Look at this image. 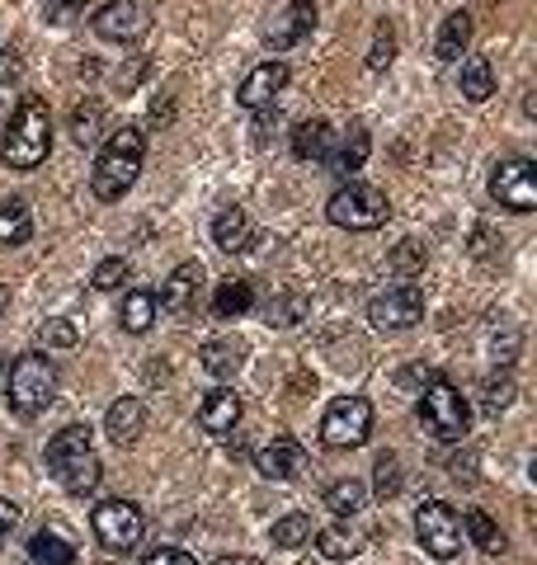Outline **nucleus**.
I'll return each instance as SVG.
<instances>
[{
  "instance_id": "nucleus-41",
  "label": "nucleus",
  "mask_w": 537,
  "mask_h": 565,
  "mask_svg": "<svg viewBox=\"0 0 537 565\" xmlns=\"http://www.w3.org/2000/svg\"><path fill=\"white\" fill-rule=\"evenodd\" d=\"M278 128V109L274 104H264V109H255V146H268V137H274Z\"/></svg>"
},
{
  "instance_id": "nucleus-4",
  "label": "nucleus",
  "mask_w": 537,
  "mask_h": 565,
  "mask_svg": "<svg viewBox=\"0 0 537 565\" xmlns=\"http://www.w3.org/2000/svg\"><path fill=\"white\" fill-rule=\"evenodd\" d=\"M57 396V363L48 353H24L20 363L10 368V382H5V400L14 414L34 420L38 410H48Z\"/></svg>"
},
{
  "instance_id": "nucleus-24",
  "label": "nucleus",
  "mask_w": 537,
  "mask_h": 565,
  "mask_svg": "<svg viewBox=\"0 0 537 565\" xmlns=\"http://www.w3.org/2000/svg\"><path fill=\"white\" fill-rule=\"evenodd\" d=\"M156 292L152 288H132L123 292V302H118V325H123L128 335H146L156 325Z\"/></svg>"
},
{
  "instance_id": "nucleus-32",
  "label": "nucleus",
  "mask_w": 537,
  "mask_h": 565,
  "mask_svg": "<svg viewBox=\"0 0 537 565\" xmlns=\"http://www.w3.org/2000/svg\"><path fill=\"white\" fill-rule=\"evenodd\" d=\"M99 128H104V109L95 99H85V104H76V113H71V137H76L81 146H90V142H99Z\"/></svg>"
},
{
  "instance_id": "nucleus-35",
  "label": "nucleus",
  "mask_w": 537,
  "mask_h": 565,
  "mask_svg": "<svg viewBox=\"0 0 537 565\" xmlns=\"http://www.w3.org/2000/svg\"><path fill=\"white\" fill-rule=\"evenodd\" d=\"M85 5H90V0H43V20L57 24V28H67V24L81 20Z\"/></svg>"
},
{
  "instance_id": "nucleus-42",
  "label": "nucleus",
  "mask_w": 537,
  "mask_h": 565,
  "mask_svg": "<svg viewBox=\"0 0 537 565\" xmlns=\"http://www.w3.org/2000/svg\"><path fill=\"white\" fill-rule=\"evenodd\" d=\"M142 565H199V561H193L184 546H160V552H152Z\"/></svg>"
},
{
  "instance_id": "nucleus-28",
  "label": "nucleus",
  "mask_w": 537,
  "mask_h": 565,
  "mask_svg": "<svg viewBox=\"0 0 537 565\" xmlns=\"http://www.w3.org/2000/svg\"><path fill=\"white\" fill-rule=\"evenodd\" d=\"M34 236V213L24 199H0V245H24Z\"/></svg>"
},
{
  "instance_id": "nucleus-48",
  "label": "nucleus",
  "mask_w": 537,
  "mask_h": 565,
  "mask_svg": "<svg viewBox=\"0 0 537 565\" xmlns=\"http://www.w3.org/2000/svg\"><path fill=\"white\" fill-rule=\"evenodd\" d=\"M0 382H5V363H0Z\"/></svg>"
},
{
  "instance_id": "nucleus-19",
  "label": "nucleus",
  "mask_w": 537,
  "mask_h": 565,
  "mask_svg": "<svg viewBox=\"0 0 537 565\" xmlns=\"http://www.w3.org/2000/svg\"><path fill=\"white\" fill-rule=\"evenodd\" d=\"M142 424H146V406H142L138 396L114 400L109 414H104V434H109L118 448H132V443L142 438Z\"/></svg>"
},
{
  "instance_id": "nucleus-20",
  "label": "nucleus",
  "mask_w": 537,
  "mask_h": 565,
  "mask_svg": "<svg viewBox=\"0 0 537 565\" xmlns=\"http://www.w3.org/2000/svg\"><path fill=\"white\" fill-rule=\"evenodd\" d=\"M467 48H472V14L467 10H453L443 20V28H439V38H434V57L443 67H453V62H462L467 57Z\"/></svg>"
},
{
  "instance_id": "nucleus-43",
  "label": "nucleus",
  "mask_w": 537,
  "mask_h": 565,
  "mask_svg": "<svg viewBox=\"0 0 537 565\" xmlns=\"http://www.w3.org/2000/svg\"><path fill=\"white\" fill-rule=\"evenodd\" d=\"M415 264H425V245H420V241H401V250H396V269H415Z\"/></svg>"
},
{
  "instance_id": "nucleus-47",
  "label": "nucleus",
  "mask_w": 537,
  "mask_h": 565,
  "mask_svg": "<svg viewBox=\"0 0 537 565\" xmlns=\"http://www.w3.org/2000/svg\"><path fill=\"white\" fill-rule=\"evenodd\" d=\"M10 306V292H5V282H0V311H5Z\"/></svg>"
},
{
  "instance_id": "nucleus-16",
  "label": "nucleus",
  "mask_w": 537,
  "mask_h": 565,
  "mask_svg": "<svg viewBox=\"0 0 537 565\" xmlns=\"http://www.w3.org/2000/svg\"><path fill=\"white\" fill-rule=\"evenodd\" d=\"M241 396L231 392V386H217V392H207L203 396V406H199V424H203V434H213V438H227L236 434V424H241Z\"/></svg>"
},
{
  "instance_id": "nucleus-12",
  "label": "nucleus",
  "mask_w": 537,
  "mask_h": 565,
  "mask_svg": "<svg viewBox=\"0 0 537 565\" xmlns=\"http://www.w3.org/2000/svg\"><path fill=\"white\" fill-rule=\"evenodd\" d=\"M90 28L104 43H138L146 34V10L138 0H104V5L90 14Z\"/></svg>"
},
{
  "instance_id": "nucleus-13",
  "label": "nucleus",
  "mask_w": 537,
  "mask_h": 565,
  "mask_svg": "<svg viewBox=\"0 0 537 565\" xmlns=\"http://www.w3.org/2000/svg\"><path fill=\"white\" fill-rule=\"evenodd\" d=\"M199 282H203V264L199 260H184L166 282H160L156 306L170 311V316H179V321H189L193 306H199Z\"/></svg>"
},
{
  "instance_id": "nucleus-30",
  "label": "nucleus",
  "mask_w": 537,
  "mask_h": 565,
  "mask_svg": "<svg viewBox=\"0 0 537 565\" xmlns=\"http://www.w3.org/2000/svg\"><path fill=\"white\" fill-rule=\"evenodd\" d=\"M311 514H283L274 528H268V542L278 546V552H297V546H307L311 542Z\"/></svg>"
},
{
  "instance_id": "nucleus-33",
  "label": "nucleus",
  "mask_w": 537,
  "mask_h": 565,
  "mask_svg": "<svg viewBox=\"0 0 537 565\" xmlns=\"http://www.w3.org/2000/svg\"><path fill=\"white\" fill-rule=\"evenodd\" d=\"M128 278H132V264H128L123 255H114V260H99V264H95V274H90V288L114 292V288H123Z\"/></svg>"
},
{
  "instance_id": "nucleus-18",
  "label": "nucleus",
  "mask_w": 537,
  "mask_h": 565,
  "mask_svg": "<svg viewBox=\"0 0 537 565\" xmlns=\"http://www.w3.org/2000/svg\"><path fill=\"white\" fill-rule=\"evenodd\" d=\"M368 152H372V137L363 123H354L345 132V142L335 146V152H325V166H331L335 180H358V170L368 166Z\"/></svg>"
},
{
  "instance_id": "nucleus-36",
  "label": "nucleus",
  "mask_w": 537,
  "mask_h": 565,
  "mask_svg": "<svg viewBox=\"0 0 537 565\" xmlns=\"http://www.w3.org/2000/svg\"><path fill=\"white\" fill-rule=\"evenodd\" d=\"M372 471H378V481H372V490H378L382 500H392L396 490H401V462H396L392 453H382V457H378V467H372Z\"/></svg>"
},
{
  "instance_id": "nucleus-29",
  "label": "nucleus",
  "mask_w": 537,
  "mask_h": 565,
  "mask_svg": "<svg viewBox=\"0 0 537 565\" xmlns=\"http://www.w3.org/2000/svg\"><path fill=\"white\" fill-rule=\"evenodd\" d=\"M363 504H368V485L354 481V476H345V481H335V485H325V509H331L335 518H354Z\"/></svg>"
},
{
  "instance_id": "nucleus-46",
  "label": "nucleus",
  "mask_w": 537,
  "mask_h": 565,
  "mask_svg": "<svg viewBox=\"0 0 537 565\" xmlns=\"http://www.w3.org/2000/svg\"><path fill=\"white\" fill-rule=\"evenodd\" d=\"M213 565H264V561H255V556H217Z\"/></svg>"
},
{
  "instance_id": "nucleus-38",
  "label": "nucleus",
  "mask_w": 537,
  "mask_h": 565,
  "mask_svg": "<svg viewBox=\"0 0 537 565\" xmlns=\"http://www.w3.org/2000/svg\"><path fill=\"white\" fill-rule=\"evenodd\" d=\"M311 538L321 542V552L331 556V561H345V556H354V552H358V546L345 538V532H311Z\"/></svg>"
},
{
  "instance_id": "nucleus-3",
  "label": "nucleus",
  "mask_w": 537,
  "mask_h": 565,
  "mask_svg": "<svg viewBox=\"0 0 537 565\" xmlns=\"http://www.w3.org/2000/svg\"><path fill=\"white\" fill-rule=\"evenodd\" d=\"M48 471L71 490V495H90V490L99 485L104 467H99L95 448H90V429L85 424H67L62 434H52V443H48Z\"/></svg>"
},
{
  "instance_id": "nucleus-17",
  "label": "nucleus",
  "mask_w": 537,
  "mask_h": 565,
  "mask_svg": "<svg viewBox=\"0 0 537 565\" xmlns=\"http://www.w3.org/2000/svg\"><path fill=\"white\" fill-rule=\"evenodd\" d=\"M283 85H288V67H283V62H260V67L241 81L236 104L255 113V109H264V104H274V95H283Z\"/></svg>"
},
{
  "instance_id": "nucleus-23",
  "label": "nucleus",
  "mask_w": 537,
  "mask_h": 565,
  "mask_svg": "<svg viewBox=\"0 0 537 565\" xmlns=\"http://www.w3.org/2000/svg\"><path fill=\"white\" fill-rule=\"evenodd\" d=\"M213 241L222 255H241V250H250V217L246 207H222V213L213 217Z\"/></svg>"
},
{
  "instance_id": "nucleus-7",
  "label": "nucleus",
  "mask_w": 537,
  "mask_h": 565,
  "mask_svg": "<svg viewBox=\"0 0 537 565\" xmlns=\"http://www.w3.org/2000/svg\"><path fill=\"white\" fill-rule=\"evenodd\" d=\"M90 528H95L104 552L128 556L132 546L146 538V514L132 500H104V504H95V514H90Z\"/></svg>"
},
{
  "instance_id": "nucleus-34",
  "label": "nucleus",
  "mask_w": 537,
  "mask_h": 565,
  "mask_svg": "<svg viewBox=\"0 0 537 565\" xmlns=\"http://www.w3.org/2000/svg\"><path fill=\"white\" fill-rule=\"evenodd\" d=\"M392 57H396V34H392V24H378V28H372L368 71H386V67H392Z\"/></svg>"
},
{
  "instance_id": "nucleus-44",
  "label": "nucleus",
  "mask_w": 537,
  "mask_h": 565,
  "mask_svg": "<svg viewBox=\"0 0 537 565\" xmlns=\"http://www.w3.org/2000/svg\"><path fill=\"white\" fill-rule=\"evenodd\" d=\"M14 524H20V504H14V500H0V546L10 542Z\"/></svg>"
},
{
  "instance_id": "nucleus-11",
  "label": "nucleus",
  "mask_w": 537,
  "mask_h": 565,
  "mask_svg": "<svg viewBox=\"0 0 537 565\" xmlns=\"http://www.w3.org/2000/svg\"><path fill=\"white\" fill-rule=\"evenodd\" d=\"M368 321L378 325V330H410V325L425 321V292L420 282H396V288H386L372 297L368 306Z\"/></svg>"
},
{
  "instance_id": "nucleus-2",
  "label": "nucleus",
  "mask_w": 537,
  "mask_h": 565,
  "mask_svg": "<svg viewBox=\"0 0 537 565\" xmlns=\"http://www.w3.org/2000/svg\"><path fill=\"white\" fill-rule=\"evenodd\" d=\"M52 152V113L38 95H24L10 113L5 128V146H0V160L10 170H38Z\"/></svg>"
},
{
  "instance_id": "nucleus-39",
  "label": "nucleus",
  "mask_w": 537,
  "mask_h": 565,
  "mask_svg": "<svg viewBox=\"0 0 537 565\" xmlns=\"http://www.w3.org/2000/svg\"><path fill=\"white\" fill-rule=\"evenodd\" d=\"M43 345L71 349V345H76V325H71V321H48V325H43Z\"/></svg>"
},
{
  "instance_id": "nucleus-37",
  "label": "nucleus",
  "mask_w": 537,
  "mask_h": 565,
  "mask_svg": "<svg viewBox=\"0 0 537 565\" xmlns=\"http://www.w3.org/2000/svg\"><path fill=\"white\" fill-rule=\"evenodd\" d=\"M307 302L302 297H278V302H268V325H278V330H288V325L302 321Z\"/></svg>"
},
{
  "instance_id": "nucleus-22",
  "label": "nucleus",
  "mask_w": 537,
  "mask_h": 565,
  "mask_svg": "<svg viewBox=\"0 0 537 565\" xmlns=\"http://www.w3.org/2000/svg\"><path fill=\"white\" fill-rule=\"evenodd\" d=\"M28 561L34 565H76V542L62 528H38L28 538Z\"/></svg>"
},
{
  "instance_id": "nucleus-45",
  "label": "nucleus",
  "mask_w": 537,
  "mask_h": 565,
  "mask_svg": "<svg viewBox=\"0 0 537 565\" xmlns=\"http://www.w3.org/2000/svg\"><path fill=\"white\" fill-rule=\"evenodd\" d=\"M5 81H20V52H0V85H5Z\"/></svg>"
},
{
  "instance_id": "nucleus-15",
  "label": "nucleus",
  "mask_w": 537,
  "mask_h": 565,
  "mask_svg": "<svg viewBox=\"0 0 537 565\" xmlns=\"http://www.w3.org/2000/svg\"><path fill=\"white\" fill-rule=\"evenodd\" d=\"M302 462H307L302 443L288 438V434H274V438H268L264 448L255 453V471L264 476V481H297Z\"/></svg>"
},
{
  "instance_id": "nucleus-6",
  "label": "nucleus",
  "mask_w": 537,
  "mask_h": 565,
  "mask_svg": "<svg viewBox=\"0 0 537 565\" xmlns=\"http://www.w3.org/2000/svg\"><path fill=\"white\" fill-rule=\"evenodd\" d=\"M420 420L439 443H462L472 424V406L448 377H429V386L420 392Z\"/></svg>"
},
{
  "instance_id": "nucleus-14",
  "label": "nucleus",
  "mask_w": 537,
  "mask_h": 565,
  "mask_svg": "<svg viewBox=\"0 0 537 565\" xmlns=\"http://www.w3.org/2000/svg\"><path fill=\"white\" fill-rule=\"evenodd\" d=\"M311 28H317V0H288V5L274 14V24H268V48L288 52L311 34Z\"/></svg>"
},
{
  "instance_id": "nucleus-26",
  "label": "nucleus",
  "mask_w": 537,
  "mask_h": 565,
  "mask_svg": "<svg viewBox=\"0 0 537 565\" xmlns=\"http://www.w3.org/2000/svg\"><path fill=\"white\" fill-rule=\"evenodd\" d=\"M457 91L467 104H486L490 95H496V67H490V57H467V62H462Z\"/></svg>"
},
{
  "instance_id": "nucleus-25",
  "label": "nucleus",
  "mask_w": 537,
  "mask_h": 565,
  "mask_svg": "<svg viewBox=\"0 0 537 565\" xmlns=\"http://www.w3.org/2000/svg\"><path fill=\"white\" fill-rule=\"evenodd\" d=\"M241 363H246V345H241V339H213V345H203V373L207 377L227 382V377L241 373Z\"/></svg>"
},
{
  "instance_id": "nucleus-27",
  "label": "nucleus",
  "mask_w": 537,
  "mask_h": 565,
  "mask_svg": "<svg viewBox=\"0 0 537 565\" xmlns=\"http://www.w3.org/2000/svg\"><path fill=\"white\" fill-rule=\"evenodd\" d=\"M331 152V123L325 118H307V123L293 128V156L297 160H325Z\"/></svg>"
},
{
  "instance_id": "nucleus-9",
  "label": "nucleus",
  "mask_w": 537,
  "mask_h": 565,
  "mask_svg": "<svg viewBox=\"0 0 537 565\" xmlns=\"http://www.w3.org/2000/svg\"><path fill=\"white\" fill-rule=\"evenodd\" d=\"M368 434H372V400L368 396L331 400V410H325V420H321L325 448H358V443H368Z\"/></svg>"
},
{
  "instance_id": "nucleus-21",
  "label": "nucleus",
  "mask_w": 537,
  "mask_h": 565,
  "mask_svg": "<svg viewBox=\"0 0 537 565\" xmlns=\"http://www.w3.org/2000/svg\"><path fill=\"white\" fill-rule=\"evenodd\" d=\"M255 306V282L250 278H222L217 282V292H213V316L217 321H241L246 311Z\"/></svg>"
},
{
  "instance_id": "nucleus-10",
  "label": "nucleus",
  "mask_w": 537,
  "mask_h": 565,
  "mask_svg": "<svg viewBox=\"0 0 537 565\" xmlns=\"http://www.w3.org/2000/svg\"><path fill=\"white\" fill-rule=\"evenodd\" d=\"M490 199L510 213H533L537 207V166L528 156H504L490 170Z\"/></svg>"
},
{
  "instance_id": "nucleus-1",
  "label": "nucleus",
  "mask_w": 537,
  "mask_h": 565,
  "mask_svg": "<svg viewBox=\"0 0 537 565\" xmlns=\"http://www.w3.org/2000/svg\"><path fill=\"white\" fill-rule=\"evenodd\" d=\"M142 156H146V132L142 128H114L109 137H104L99 156H95V175H90V189H95L99 203H114L123 199V193L138 184L142 175Z\"/></svg>"
},
{
  "instance_id": "nucleus-31",
  "label": "nucleus",
  "mask_w": 537,
  "mask_h": 565,
  "mask_svg": "<svg viewBox=\"0 0 537 565\" xmlns=\"http://www.w3.org/2000/svg\"><path fill=\"white\" fill-rule=\"evenodd\" d=\"M462 524H467V538H472V546H481V552H490V556L510 546V542H504V532L496 528V518H490L486 509H467V518H462Z\"/></svg>"
},
{
  "instance_id": "nucleus-8",
  "label": "nucleus",
  "mask_w": 537,
  "mask_h": 565,
  "mask_svg": "<svg viewBox=\"0 0 537 565\" xmlns=\"http://www.w3.org/2000/svg\"><path fill=\"white\" fill-rule=\"evenodd\" d=\"M415 538L434 561H453L462 552V518L448 500H425L415 514Z\"/></svg>"
},
{
  "instance_id": "nucleus-40",
  "label": "nucleus",
  "mask_w": 537,
  "mask_h": 565,
  "mask_svg": "<svg viewBox=\"0 0 537 565\" xmlns=\"http://www.w3.org/2000/svg\"><path fill=\"white\" fill-rule=\"evenodd\" d=\"M510 400H514V382H510V377H500V382L490 377V382H486V410H490V414L504 410Z\"/></svg>"
},
{
  "instance_id": "nucleus-5",
  "label": "nucleus",
  "mask_w": 537,
  "mask_h": 565,
  "mask_svg": "<svg viewBox=\"0 0 537 565\" xmlns=\"http://www.w3.org/2000/svg\"><path fill=\"white\" fill-rule=\"evenodd\" d=\"M325 217L345 231H378V227H386V217H392V203H386V193L378 184L345 180L331 193V203H325Z\"/></svg>"
}]
</instances>
